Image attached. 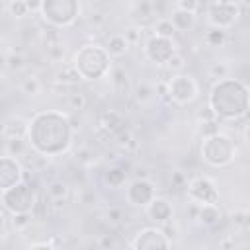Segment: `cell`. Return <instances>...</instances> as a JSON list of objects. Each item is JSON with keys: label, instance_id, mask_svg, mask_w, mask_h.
Returning <instances> with one entry per match:
<instances>
[{"label": "cell", "instance_id": "cell-31", "mask_svg": "<svg viewBox=\"0 0 250 250\" xmlns=\"http://www.w3.org/2000/svg\"><path fill=\"white\" fill-rule=\"evenodd\" d=\"M135 98H137L139 104H148L154 98V88L148 86V84H139L135 88Z\"/></svg>", "mask_w": 250, "mask_h": 250}, {"label": "cell", "instance_id": "cell-4", "mask_svg": "<svg viewBox=\"0 0 250 250\" xmlns=\"http://www.w3.org/2000/svg\"><path fill=\"white\" fill-rule=\"evenodd\" d=\"M199 154H201L205 164H209L213 168H225V166L234 162L236 143L230 135L217 131V133L207 135V137L201 139Z\"/></svg>", "mask_w": 250, "mask_h": 250}, {"label": "cell", "instance_id": "cell-44", "mask_svg": "<svg viewBox=\"0 0 250 250\" xmlns=\"http://www.w3.org/2000/svg\"><path fill=\"white\" fill-rule=\"evenodd\" d=\"M27 10L29 12H39L41 10V2H27Z\"/></svg>", "mask_w": 250, "mask_h": 250}, {"label": "cell", "instance_id": "cell-37", "mask_svg": "<svg viewBox=\"0 0 250 250\" xmlns=\"http://www.w3.org/2000/svg\"><path fill=\"white\" fill-rule=\"evenodd\" d=\"M125 39H127V43L129 45H135V43H139V39H141V27H137V25H131V27H127L125 29Z\"/></svg>", "mask_w": 250, "mask_h": 250}, {"label": "cell", "instance_id": "cell-6", "mask_svg": "<svg viewBox=\"0 0 250 250\" xmlns=\"http://www.w3.org/2000/svg\"><path fill=\"white\" fill-rule=\"evenodd\" d=\"M0 203H2V207L10 215L33 213V209L37 205V193H35V189H33L31 184H27L25 180H21L20 184H16L10 189H6V191L0 193Z\"/></svg>", "mask_w": 250, "mask_h": 250}, {"label": "cell", "instance_id": "cell-40", "mask_svg": "<svg viewBox=\"0 0 250 250\" xmlns=\"http://www.w3.org/2000/svg\"><path fill=\"white\" fill-rule=\"evenodd\" d=\"M115 139H117V143H119L121 146H129V145L133 143L131 133H129V131H125V129H123V131H119V133L115 135Z\"/></svg>", "mask_w": 250, "mask_h": 250}, {"label": "cell", "instance_id": "cell-1", "mask_svg": "<svg viewBox=\"0 0 250 250\" xmlns=\"http://www.w3.org/2000/svg\"><path fill=\"white\" fill-rule=\"evenodd\" d=\"M74 127L70 117L57 109L37 111L31 119H27V135L25 141L37 156H59L64 154L72 146Z\"/></svg>", "mask_w": 250, "mask_h": 250}, {"label": "cell", "instance_id": "cell-19", "mask_svg": "<svg viewBox=\"0 0 250 250\" xmlns=\"http://www.w3.org/2000/svg\"><path fill=\"white\" fill-rule=\"evenodd\" d=\"M129 47H131V45L127 43V39H125L123 33H111V35L107 37L105 45H104V49H105V53L109 55V59H119V57L127 55Z\"/></svg>", "mask_w": 250, "mask_h": 250}, {"label": "cell", "instance_id": "cell-41", "mask_svg": "<svg viewBox=\"0 0 250 250\" xmlns=\"http://www.w3.org/2000/svg\"><path fill=\"white\" fill-rule=\"evenodd\" d=\"M27 250H59V248H55V246L49 244V242H35V244H31Z\"/></svg>", "mask_w": 250, "mask_h": 250}, {"label": "cell", "instance_id": "cell-28", "mask_svg": "<svg viewBox=\"0 0 250 250\" xmlns=\"http://www.w3.org/2000/svg\"><path fill=\"white\" fill-rule=\"evenodd\" d=\"M6 66L10 68V70H21L23 66H25V57L21 55V53H16V51H10L8 55H6Z\"/></svg>", "mask_w": 250, "mask_h": 250}, {"label": "cell", "instance_id": "cell-27", "mask_svg": "<svg viewBox=\"0 0 250 250\" xmlns=\"http://www.w3.org/2000/svg\"><path fill=\"white\" fill-rule=\"evenodd\" d=\"M203 39H205V43H207L209 47H223V45L227 43V31L211 27V29L205 33Z\"/></svg>", "mask_w": 250, "mask_h": 250}, {"label": "cell", "instance_id": "cell-3", "mask_svg": "<svg viewBox=\"0 0 250 250\" xmlns=\"http://www.w3.org/2000/svg\"><path fill=\"white\" fill-rule=\"evenodd\" d=\"M70 64L74 66V70L82 80H98L109 74L111 70V59L105 53V49L102 45H92V43L82 45L74 53Z\"/></svg>", "mask_w": 250, "mask_h": 250}, {"label": "cell", "instance_id": "cell-20", "mask_svg": "<svg viewBox=\"0 0 250 250\" xmlns=\"http://www.w3.org/2000/svg\"><path fill=\"white\" fill-rule=\"evenodd\" d=\"M104 182H105V186L111 188V189L123 188L125 182H127V172H125V168H121V166H109V168L104 172Z\"/></svg>", "mask_w": 250, "mask_h": 250}, {"label": "cell", "instance_id": "cell-17", "mask_svg": "<svg viewBox=\"0 0 250 250\" xmlns=\"http://www.w3.org/2000/svg\"><path fill=\"white\" fill-rule=\"evenodd\" d=\"M27 135V119L23 117H10L2 125V137L12 141V139H25Z\"/></svg>", "mask_w": 250, "mask_h": 250}, {"label": "cell", "instance_id": "cell-25", "mask_svg": "<svg viewBox=\"0 0 250 250\" xmlns=\"http://www.w3.org/2000/svg\"><path fill=\"white\" fill-rule=\"evenodd\" d=\"M174 33H176V29H174V25L170 23L168 18H160V20L154 23V35H156V37L174 39Z\"/></svg>", "mask_w": 250, "mask_h": 250}, {"label": "cell", "instance_id": "cell-22", "mask_svg": "<svg viewBox=\"0 0 250 250\" xmlns=\"http://www.w3.org/2000/svg\"><path fill=\"white\" fill-rule=\"evenodd\" d=\"M47 195H49L53 201H62V199H66V195H68V186H66L62 180H53V182H49V186H47Z\"/></svg>", "mask_w": 250, "mask_h": 250}, {"label": "cell", "instance_id": "cell-45", "mask_svg": "<svg viewBox=\"0 0 250 250\" xmlns=\"http://www.w3.org/2000/svg\"><path fill=\"white\" fill-rule=\"evenodd\" d=\"M172 180H174V184H184V176L180 174V172H174V176H172Z\"/></svg>", "mask_w": 250, "mask_h": 250}, {"label": "cell", "instance_id": "cell-30", "mask_svg": "<svg viewBox=\"0 0 250 250\" xmlns=\"http://www.w3.org/2000/svg\"><path fill=\"white\" fill-rule=\"evenodd\" d=\"M207 74L209 78H213L215 82L217 80H223V78H229V66L225 62H213L209 68H207Z\"/></svg>", "mask_w": 250, "mask_h": 250}, {"label": "cell", "instance_id": "cell-33", "mask_svg": "<svg viewBox=\"0 0 250 250\" xmlns=\"http://www.w3.org/2000/svg\"><path fill=\"white\" fill-rule=\"evenodd\" d=\"M172 74H178V72H184V66H186V57L182 53H176L166 64H164Z\"/></svg>", "mask_w": 250, "mask_h": 250}, {"label": "cell", "instance_id": "cell-26", "mask_svg": "<svg viewBox=\"0 0 250 250\" xmlns=\"http://www.w3.org/2000/svg\"><path fill=\"white\" fill-rule=\"evenodd\" d=\"M6 10H8V14H10L12 18H16V20H21V18H25V16L29 14L25 0H12V2L6 4Z\"/></svg>", "mask_w": 250, "mask_h": 250}, {"label": "cell", "instance_id": "cell-18", "mask_svg": "<svg viewBox=\"0 0 250 250\" xmlns=\"http://www.w3.org/2000/svg\"><path fill=\"white\" fill-rule=\"evenodd\" d=\"M170 23L174 25L176 31H182V33H188L193 25H195V20H197V14L193 12H184V10H172L170 14Z\"/></svg>", "mask_w": 250, "mask_h": 250}, {"label": "cell", "instance_id": "cell-24", "mask_svg": "<svg viewBox=\"0 0 250 250\" xmlns=\"http://www.w3.org/2000/svg\"><path fill=\"white\" fill-rule=\"evenodd\" d=\"M20 90H21L23 96L33 98V96H37V94L41 92V82H39V78H37L35 74H29V76H25V78L21 80Z\"/></svg>", "mask_w": 250, "mask_h": 250}, {"label": "cell", "instance_id": "cell-9", "mask_svg": "<svg viewBox=\"0 0 250 250\" xmlns=\"http://www.w3.org/2000/svg\"><path fill=\"white\" fill-rule=\"evenodd\" d=\"M131 248L133 250H172V240L162 230V227H145L135 234Z\"/></svg>", "mask_w": 250, "mask_h": 250}, {"label": "cell", "instance_id": "cell-38", "mask_svg": "<svg viewBox=\"0 0 250 250\" xmlns=\"http://www.w3.org/2000/svg\"><path fill=\"white\" fill-rule=\"evenodd\" d=\"M76 160H78L80 164L88 166V164H92V162H94V152H92L90 148H80V150L76 152Z\"/></svg>", "mask_w": 250, "mask_h": 250}, {"label": "cell", "instance_id": "cell-42", "mask_svg": "<svg viewBox=\"0 0 250 250\" xmlns=\"http://www.w3.org/2000/svg\"><path fill=\"white\" fill-rule=\"evenodd\" d=\"M107 219H109V223H119V219H121V211L119 209H109L107 211Z\"/></svg>", "mask_w": 250, "mask_h": 250}, {"label": "cell", "instance_id": "cell-7", "mask_svg": "<svg viewBox=\"0 0 250 250\" xmlns=\"http://www.w3.org/2000/svg\"><path fill=\"white\" fill-rule=\"evenodd\" d=\"M166 88H168V100L178 105H188V104L195 102L199 96V84L188 72L172 74L166 80Z\"/></svg>", "mask_w": 250, "mask_h": 250}, {"label": "cell", "instance_id": "cell-13", "mask_svg": "<svg viewBox=\"0 0 250 250\" xmlns=\"http://www.w3.org/2000/svg\"><path fill=\"white\" fill-rule=\"evenodd\" d=\"M23 180L21 162L10 154H0V193Z\"/></svg>", "mask_w": 250, "mask_h": 250}, {"label": "cell", "instance_id": "cell-11", "mask_svg": "<svg viewBox=\"0 0 250 250\" xmlns=\"http://www.w3.org/2000/svg\"><path fill=\"white\" fill-rule=\"evenodd\" d=\"M127 203L133 207H146L156 197V188L148 178H135L125 188Z\"/></svg>", "mask_w": 250, "mask_h": 250}, {"label": "cell", "instance_id": "cell-12", "mask_svg": "<svg viewBox=\"0 0 250 250\" xmlns=\"http://www.w3.org/2000/svg\"><path fill=\"white\" fill-rule=\"evenodd\" d=\"M178 53L174 39H164L150 35L145 43V57L154 64H166L174 55Z\"/></svg>", "mask_w": 250, "mask_h": 250}, {"label": "cell", "instance_id": "cell-35", "mask_svg": "<svg viewBox=\"0 0 250 250\" xmlns=\"http://www.w3.org/2000/svg\"><path fill=\"white\" fill-rule=\"evenodd\" d=\"M47 55H49V59H51L53 62H59V61H62V57H64V47H62L61 43L47 45Z\"/></svg>", "mask_w": 250, "mask_h": 250}, {"label": "cell", "instance_id": "cell-2", "mask_svg": "<svg viewBox=\"0 0 250 250\" xmlns=\"http://www.w3.org/2000/svg\"><path fill=\"white\" fill-rule=\"evenodd\" d=\"M250 105V90L242 80L223 78L209 90L207 107L217 121H236L246 117Z\"/></svg>", "mask_w": 250, "mask_h": 250}, {"label": "cell", "instance_id": "cell-34", "mask_svg": "<svg viewBox=\"0 0 250 250\" xmlns=\"http://www.w3.org/2000/svg\"><path fill=\"white\" fill-rule=\"evenodd\" d=\"M66 104H68V107H70L72 111L84 109V107H86V96H84L82 92H72V94H68Z\"/></svg>", "mask_w": 250, "mask_h": 250}, {"label": "cell", "instance_id": "cell-32", "mask_svg": "<svg viewBox=\"0 0 250 250\" xmlns=\"http://www.w3.org/2000/svg\"><path fill=\"white\" fill-rule=\"evenodd\" d=\"M31 223H33V215H31V213H18V215H12V227H14L16 230H25Z\"/></svg>", "mask_w": 250, "mask_h": 250}, {"label": "cell", "instance_id": "cell-29", "mask_svg": "<svg viewBox=\"0 0 250 250\" xmlns=\"http://www.w3.org/2000/svg\"><path fill=\"white\" fill-rule=\"evenodd\" d=\"M25 146H27L25 139H12V141H8V143H6V154H10V156L18 158V156H21V154H23Z\"/></svg>", "mask_w": 250, "mask_h": 250}, {"label": "cell", "instance_id": "cell-21", "mask_svg": "<svg viewBox=\"0 0 250 250\" xmlns=\"http://www.w3.org/2000/svg\"><path fill=\"white\" fill-rule=\"evenodd\" d=\"M55 78H57V82H61V84H66V86L78 84V82L82 80V78L78 76V72L74 70V66H72V64H62V66L57 70Z\"/></svg>", "mask_w": 250, "mask_h": 250}, {"label": "cell", "instance_id": "cell-36", "mask_svg": "<svg viewBox=\"0 0 250 250\" xmlns=\"http://www.w3.org/2000/svg\"><path fill=\"white\" fill-rule=\"evenodd\" d=\"M174 8H176V10H184V12H193V14H197L199 2H195V0H180V2L174 4Z\"/></svg>", "mask_w": 250, "mask_h": 250}, {"label": "cell", "instance_id": "cell-15", "mask_svg": "<svg viewBox=\"0 0 250 250\" xmlns=\"http://www.w3.org/2000/svg\"><path fill=\"white\" fill-rule=\"evenodd\" d=\"M223 217L225 215H223V209L219 205H197L195 207V221L201 227L213 229V227L221 225Z\"/></svg>", "mask_w": 250, "mask_h": 250}, {"label": "cell", "instance_id": "cell-8", "mask_svg": "<svg viewBox=\"0 0 250 250\" xmlns=\"http://www.w3.org/2000/svg\"><path fill=\"white\" fill-rule=\"evenodd\" d=\"M205 12H207V21L211 23V27L227 31L229 27L236 23L240 16V4L232 0H219V2L207 4Z\"/></svg>", "mask_w": 250, "mask_h": 250}, {"label": "cell", "instance_id": "cell-43", "mask_svg": "<svg viewBox=\"0 0 250 250\" xmlns=\"http://www.w3.org/2000/svg\"><path fill=\"white\" fill-rule=\"evenodd\" d=\"M221 250H234V238H225L219 242Z\"/></svg>", "mask_w": 250, "mask_h": 250}, {"label": "cell", "instance_id": "cell-10", "mask_svg": "<svg viewBox=\"0 0 250 250\" xmlns=\"http://www.w3.org/2000/svg\"><path fill=\"white\" fill-rule=\"evenodd\" d=\"M188 195L195 205H219V189L205 176H195L186 184Z\"/></svg>", "mask_w": 250, "mask_h": 250}, {"label": "cell", "instance_id": "cell-16", "mask_svg": "<svg viewBox=\"0 0 250 250\" xmlns=\"http://www.w3.org/2000/svg\"><path fill=\"white\" fill-rule=\"evenodd\" d=\"M98 123H100V129H102L104 133L113 135V137H115L119 131H123V129H125V121H123L121 113H117V111H113V109L104 111V113L100 115Z\"/></svg>", "mask_w": 250, "mask_h": 250}, {"label": "cell", "instance_id": "cell-39", "mask_svg": "<svg viewBox=\"0 0 250 250\" xmlns=\"http://www.w3.org/2000/svg\"><path fill=\"white\" fill-rule=\"evenodd\" d=\"M113 236L111 234H100L98 236V248L100 250H109V248H113Z\"/></svg>", "mask_w": 250, "mask_h": 250}, {"label": "cell", "instance_id": "cell-14", "mask_svg": "<svg viewBox=\"0 0 250 250\" xmlns=\"http://www.w3.org/2000/svg\"><path fill=\"white\" fill-rule=\"evenodd\" d=\"M145 211H146V217L156 225V227H164V225H168L172 219H174V207H172V203L166 199V197H154L146 207H145Z\"/></svg>", "mask_w": 250, "mask_h": 250}, {"label": "cell", "instance_id": "cell-5", "mask_svg": "<svg viewBox=\"0 0 250 250\" xmlns=\"http://www.w3.org/2000/svg\"><path fill=\"white\" fill-rule=\"evenodd\" d=\"M39 16L53 27H70L80 16V4L76 0H43Z\"/></svg>", "mask_w": 250, "mask_h": 250}, {"label": "cell", "instance_id": "cell-23", "mask_svg": "<svg viewBox=\"0 0 250 250\" xmlns=\"http://www.w3.org/2000/svg\"><path fill=\"white\" fill-rule=\"evenodd\" d=\"M111 84L117 90V94H121V96L125 94L127 96V92H129V80H127V72L123 68H113L111 70Z\"/></svg>", "mask_w": 250, "mask_h": 250}]
</instances>
